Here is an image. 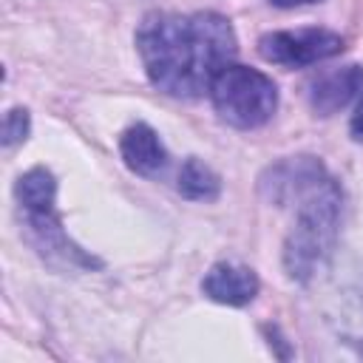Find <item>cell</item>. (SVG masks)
Wrapping results in <instances>:
<instances>
[{
  "mask_svg": "<svg viewBox=\"0 0 363 363\" xmlns=\"http://www.w3.org/2000/svg\"><path fill=\"white\" fill-rule=\"evenodd\" d=\"M136 45L156 88L173 96H199L230 65L235 34L213 11L153 14L139 26Z\"/></svg>",
  "mask_w": 363,
  "mask_h": 363,
  "instance_id": "obj_1",
  "label": "cell"
},
{
  "mask_svg": "<svg viewBox=\"0 0 363 363\" xmlns=\"http://www.w3.org/2000/svg\"><path fill=\"white\" fill-rule=\"evenodd\" d=\"M275 176H278L275 184L284 187V193L295 196L298 201V213H295L292 233L286 238L284 261H286L289 275L303 281L309 278V272H315V267L332 250L340 196H337L335 182L312 159L286 164Z\"/></svg>",
  "mask_w": 363,
  "mask_h": 363,
  "instance_id": "obj_2",
  "label": "cell"
},
{
  "mask_svg": "<svg viewBox=\"0 0 363 363\" xmlns=\"http://www.w3.org/2000/svg\"><path fill=\"white\" fill-rule=\"evenodd\" d=\"M216 111L235 128H258L264 125L278 105V91L269 77L255 68L227 65L210 85Z\"/></svg>",
  "mask_w": 363,
  "mask_h": 363,
  "instance_id": "obj_3",
  "label": "cell"
},
{
  "mask_svg": "<svg viewBox=\"0 0 363 363\" xmlns=\"http://www.w3.org/2000/svg\"><path fill=\"white\" fill-rule=\"evenodd\" d=\"M343 48L340 34L329 31V28H298V31H275V34H264L258 40V51L267 62L275 65H289V68H301V65H312L320 62L326 57H335Z\"/></svg>",
  "mask_w": 363,
  "mask_h": 363,
  "instance_id": "obj_4",
  "label": "cell"
},
{
  "mask_svg": "<svg viewBox=\"0 0 363 363\" xmlns=\"http://www.w3.org/2000/svg\"><path fill=\"white\" fill-rule=\"evenodd\" d=\"M54 193H57L54 176L45 167H34V170L23 173L20 182H17V199H20L23 210H26L28 224L34 227V233H40L45 238L43 244L48 250H54V244H60L65 252L79 255L62 238V230H60V221H57V210H54Z\"/></svg>",
  "mask_w": 363,
  "mask_h": 363,
  "instance_id": "obj_5",
  "label": "cell"
},
{
  "mask_svg": "<svg viewBox=\"0 0 363 363\" xmlns=\"http://www.w3.org/2000/svg\"><path fill=\"white\" fill-rule=\"evenodd\" d=\"M204 292L218 301V303H230V306H241L250 303L258 292V278L252 269L238 267V264H216L207 278H204Z\"/></svg>",
  "mask_w": 363,
  "mask_h": 363,
  "instance_id": "obj_6",
  "label": "cell"
},
{
  "mask_svg": "<svg viewBox=\"0 0 363 363\" xmlns=\"http://www.w3.org/2000/svg\"><path fill=\"white\" fill-rule=\"evenodd\" d=\"M363 91V71L357 65H346L340 71L323 74L312 85V108L323 116L346 108L357 94Z\"/></svg>",
  "mask_w": 363,
  "mask_h": 363,
  "instance_id": "obj_7",
  "label": "cell"
},
{
  "mask_svg": "<svg viewBox=\"0 0 363 363\" xmlns=\"http://www.w3.org/2000/svg\"><path fill=\"white\" fill-rule=\"evenodd\" d=\"M119 147H122L125 164L133 173H139V176H156L167 164V153H164L156 130L147 128V125H142V122L125 130Z\"/></svg>",
  "mask_w": 363,
  "mask_h": 363,
  "instance_id": "obj_8",
  "label": "cell"
},
{
  "mask_svg": "<svg viewBox=\"0 0 363 363\" xmlns=\"http://www.w3.org/2000/svg\"><path fill=\"white\" fill-rule=\"evenodd\" d=\"M179 190H182V196H187V199L210 201V199L218 196L221 182H218V176H216L204 162L190 159V162H184V167H182V173H179Z\"/></svg>",
  "mask_w": 363,
  "mask_h": 363,
  "instance_id": "obj_9",
  "label": "cell"
},
{
  "mask_svg": "<svg viewBox=\"0 0 363 363\" xmlns=\"http://www.w3.org/2000/svg\"><path fill=\"white\" fill-rule=\"evenodd\" d=\"M26 133H28V111L23 108L9 111L3 122V145H17L26 139Z\"/></svg>",
  "mask_w": 363,
  "mask_h": 363,
  "instance_id": "obj_10",
  "label": "cell"
},
{
  "mask_svg": "<svg viewBox=\"0 0 363 363\" xmlns=\"http://www.w3.org/2000/svg\"><path fill=\"white\" fill-rule=\"evenodd\" d=\"M352 136L363 142V96H360V105H357V111L352 116Z\"/></svg>",
  "mask_w": 363,
  "mask_h": 363,
  "instance_id": "obj_11",
  "label": "cell"
},
{
  "mask_svg": "<svg viewBox=\"0 0 363 363\" xmlns=\"http://www.w3.org/2000/svg\"><path fill=\"white\" fill-rule=\"evenodd\" d=\"M281 9H292V6H306V3H320V0H272Z\"/></svg>",
  "mask_w": 363,
  "mask_h": 363,
  "instance_id": "obj_12",
  "label": "cell"
}]
</instances>
